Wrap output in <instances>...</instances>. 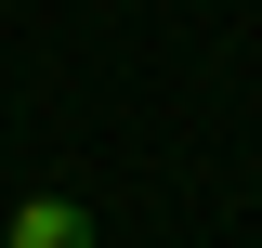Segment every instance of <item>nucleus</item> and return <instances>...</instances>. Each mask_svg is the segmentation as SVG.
Masks as SVG:
<instances>
[{
  "mask_svg": "<svg viewBox=\"0 0 262 248\" xmlns=\"http://www.w3.org/2000/svg\"><path fill=\"white\" fill-rule=\"evenodd\" d=\"M0 248H92V209L79 196H27V209L0 222Z\"/></svg>",
  "mask_w": 262,
  "mask_h": 248,
  "instance_id": "f257e3e1",
  "label": "nucleus"
}]
</instances>
